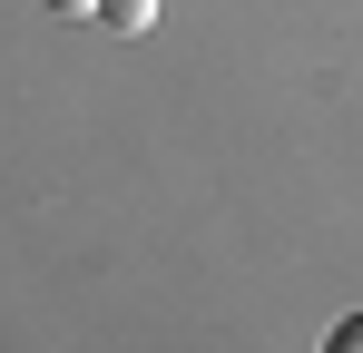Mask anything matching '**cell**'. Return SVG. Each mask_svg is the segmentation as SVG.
<instances>
[{
	"mask_svg": "<svg viewBox=\"0 0 363 353\" xmlns=\"http://www.w3.org/2000/svg\"><path fill=\"white\" fill-rule=\"evenodd\" d=\"M99 10H108L118 30H147V20H157V0H99Z\"/></svg>",
	"mask_w": 363,
	"mask_h": 353,
	"instance_id": "obj_1",
	"label": "cell"
},
{
	"mask_svg": "<svg viewBox=\"0 0 363 353\" xmlns=\"http://www.w3.org/2000/svg\"><path fill=\"white\" fill-rule=\"evenodd\" d=\"M324 353H363V314H344V324H334V344Z\"/></svg>",
	"mask_w": 363,
	"mask_h": 353,
	"instance_id": "obj_2",
	"label": "cell"
},
{
	"mask_svg": "<svg viewBox=\"0 0 363 353\" xmlns=\"http://www.w3.org/2000/svg\"><path fill=\"white\" fill-rule=\"evenodd\" d=\"M50 10H69V20H89V10H99V0H50Z\"/></svg>",
	"mask_w": 363,
	"mask_h": 353,
	"instance_id": "obj_3",
	"label": "cell"
}]
</instances>
